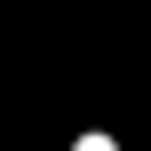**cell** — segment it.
I'll return each instance as SVG.
<instances>
[{
    "instance_id": "6da1fadb",
    "label": "cell",
    "mask_w": 151,
    "mask_h": 151,
    "mask_svg": "<svg viewBox=\"0 0 151 151\" xmlns=\"http://www.w3.org/2000/svg\"><path fill=\"white\" fill-rule=\"evenodd\" d=\"M72 151H111V135H80V143H72Z\"/></svg>"
}]
</instances>
